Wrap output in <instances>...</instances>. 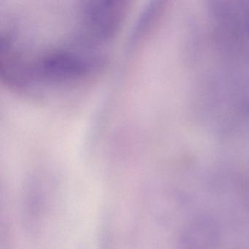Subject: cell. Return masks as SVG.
Wrapping results in <instances>:
<instances>
[{
    "instance_id": "obj_1",
    "label": "cell",
    "mask_w": 249,
    "mask_h": 249,
    "mask_svg": "<svg viewBox=\"0 0 249 249\" xmlns=\"http://www.w3.org/2000/svg\"><path fill=\"white\" fill-rule=\"evenodd\" d=\"M5 3L2 81L40 103L78 94L103 75L129 11L123 0Z\"/></svg>"
},
{
    "instance_id": "obj_2",
    "label": "cell",
    "mask_w": 249,
    "mask_h": 249,
    "mask_svg": "<svg viewBox=\"0 0 249 249\" xmlns=\"http://www.w3.org/2000/svg\"><path fill=\"white\" fill-rule=\"evenodd\" d=\"M217 232L211 221H196L183 236L185 249H213L216 243Z\"/></svg>"
}]
</instances>
